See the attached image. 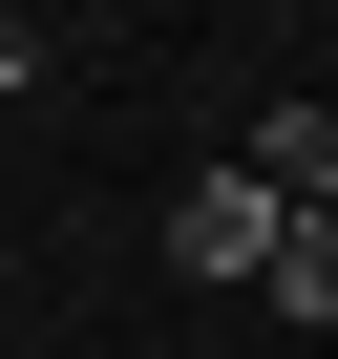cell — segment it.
<instances>
[{"label": "cell", "instance_id": "obj_2", "mask_svg": "<svg viewBox=\"0 0 338 359\" xmlns=\"http://www.w3.org/2000/svg\"><path fill=\"white\" fill-rule=\"evenodd\" d=\"M254 169H275V191L317 212V191H338V106H275V127H254Z\"/></svg>", "mask_w": 338, "mask_h": 359}, {"label": "cell", "instance_id": "obj_4", "mask_svg": "<svg viewBox=\"0 0 338 359\" xmlns=\"http://www.w3.org/2000/svg\"><path fill=\"white\" fill-rule=\"evenodd\" d=\"M22 85H43V43H22V22H0V106H22Z\"/></svg>", "mask_w": 338, "mask_h": 359}, {"label": "cell", "instance_id": "obj_3", "mask_svg": "<svg viewBox=\"0 0 338 359\" xmlns=\"http://www.w3.org/2000/svg\"><path fill=\"white\" fill-rule=\"evenodd\" d=\"M275 317H317V338H338V191L296 212V254H275Z\"/></svg>", "mask_w": 338, "mask_h": 359}, {"label": "cell", "instance_id": "obj_1", "mask_svg": "<svg viewBox=\"0 0 338 359\" xmlns=\"http://www.w3.org/2000/svg\"><path fill=\"white\" fill-rule=\"evenodd\" d=\"M296 254V191H275V169L233 148V169H191V191H169V275H275Z\"/></svg>", "mask_w": 338, "mask_h": 359}]
</instances>
